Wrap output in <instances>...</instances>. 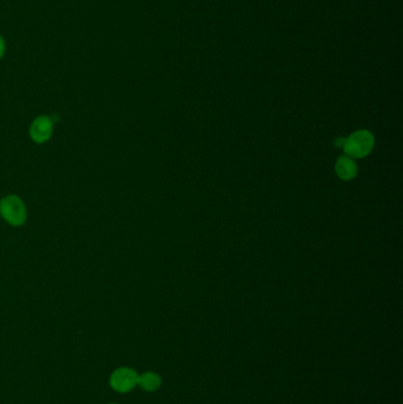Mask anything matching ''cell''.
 I'll list each match as a JSON object with an SVG mask.
<instances>
[{"label": "cell", "instance_id": "6da1fadb", "mask_svg": "<svg viewBox=\"0 0 403 404\" xmlns=\"http://www.w3.org/2000/svg\"><path fill=\"white\" fill-rule=\"evenodd\" d=\"M0 215L11 226H23L27 219L26 206L17 195H8L0 200Z\"/></svg>", "mask_w": 403, "mask_h": 404}, {"label": "cell", "instance_id": "7a4b0ae2", "mask_svg": "<svg viewBox=\"0 0 403 404\" xmlns=\"http://www.w3.org/2000/svg\"><path fill=\"white\" fill-rule=\"evenodd\" d=\"M344 153L352 158H363L371 152L373 136L367 130H360L344 140Z\"/></svg>", "mask_w": 403, "mask_h": 404}, {"label": "cell", "instance_id": "3957f363", "mask_svg": "<svg viewBox=\"0 0 403 404\" xmlns=\"http://www.w3.org/2000/svg\"><path fill=\"white\" fill-rule=\"evenodd\" d=\"M139 382V374L137 371L134 370L129 366H121L119 369L111 374V387L113 390L119 394H126V392H132L135 389Z\"/></svg>", "mask_w": 403, "mask_h": 404}, {"label": "cell", "instance_id": "277c9868", "mask_svg": "<svg viewBox=\"0 0 403 404\" xmlns=\"http://www.w3.org/2000/svg\"><path fill=\"white\" fill-rule=\"evenodd\" d=\"M54 132V122L49 116L42 115L36 117L30 127V136L34 142L42 145L50 140Z\"/></svg>", "mask_w": 403, "mask_h": 404}, {"label": "cell", "instance_id": "5b68a950", "mask_svg": "<svg viewBox=\"0 0 403 404\" xmlns=\"http://www.w3.org/2000/svg\"><path fill=\"white\" fill-rule=\"evenodd\" d=\"M137 385H140L141 389L147 392H157L162 387L161 376L154 371H147L139 375Z\"/></svg>", "mask_w": 403, "mask_h": 404}, {"label": "cell", "instance_id": "8992f818", "mask_svg": "<svg viewBox=\"0 0 403 404\" xmlns=\"http://www.w3.org/2000/svg\"><path fill=\"white\" fill-rule=\"evenodd\" d=\"M336 171H337V174H338L341 179H354L357 174L356 163L352 161V158H348V156H342L337 161Z\"/></svg>", "mask_w": 403, "mask_h": 404}, {"label": "cell", "instance_id": "52a82bcc", "mask_svg": "<svg viewBox=\"0 0 403 404\" xmlns=\"http://www.w3.org/2000/svg\"><path fill=\"white\" fill-rule=\"evenodd\" d=\"M5 51H6V43H5L3 36L0 34V60L4 57Z\"/></svg>", "mask_w": 403, "mask_h": 404}, {"label": "cell", "instance_id": "ba28073f", "mask_svg": "<svg viewBox=\"0 0 403 404\" xmlns=\"http://www.w3.org/2000/svg\"><path fill=\"white\" fill-rule=\"evenodd\" d=\"M344 140H345V139H337L335 142L336 145H337V147H342L344 143Z\"/></svg>", "mask_w": 403, "mask_h": 404}, {"label": "cell", "instance_id": "9c48e42d", "mask_svg": "<svg viewBox=\"0 0 403 404\" xmlns=\"http://www.w3.org/2000/svg\"><path fill=\"white\" fill-rule=\"evenodd\" d=\"M109 404H117V403H109Z\"/></svg>", "mask_w": 403, "mask_h": 404}]
</instances>
